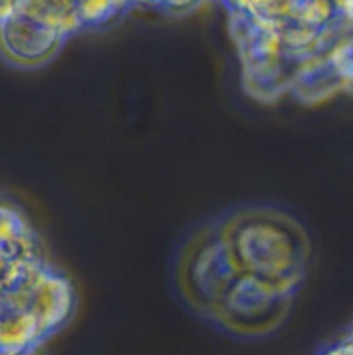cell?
<instances>
[{"instance_id": "cell-1", "label": "cell", "mask_w": 353, "mask_h": 355, "mask_svg": "<svg viewBox=\"0 0 353 355\" xmlns=\"http://www.w3.org/2000/svg\"><path fill=\"white\" fill-rule=\"evenodd\" d=\"M235 272L293 297L311 259L303 225L273 207H244L213 222Z\"/></svg>"}, {"instance_id": "cell-2", "label": "cell", "mask_w": 353, "mask_h": 355, "mask_svg": "<svg viewBox=\"0 0 353 355\" xmlns=\"http://www.w3.org/2000/svg\"><path fill=\"white\" fill-rule=\"evenodd\" d=\"M237 277L213 224L194 232L176 260L180 295L194 311L210 319Z\"/></svg>"}, {"instance_id": "cell-3", "label": "cell", "mask_w": 353, "mask_h": 355, "mask_svg": "<svg viewBox=\"0 0 353 355\" xmlns=\"http://www.w3.org/2000/svg\"><path fill=\"white\" fill-rule=\"evenodd\" d=\"M320 355H353V340L348 336V338L343 340V342L325 349Z\"/></svg>"}, {"instance_id": "cell-4", "label": "cell", "mask_w": 353, "mask_h": 355, "mask_svg": "<svg viewBox=\"0 0 353 355\" xmlns=\"http://www.w3.org/2000/svg\"><path fill=\"white\" fill-rule=\"evenodd\" d=\"M10 6H12V0H0V17L9 10Z\"/></svg>"}, {"instance_id": "cell-5", "label": "cell", "mask_w": 353, "mask_h": 355, "mask_svg": "<svg viewBox=\"0 0 353 355\" xmlns=\"http://www.w3.org/2000/svg\"><path fill=\"white\" fill-rule=\"evenodd\" d=\"M350 338H352V340H353V333H352V335H350Z\"/></svg>"}, {"instance_id": "cell-6", "label": "cell", "mask_w": 353, "mask_h": 355, "mask_svg": "<svg viewBox=\"0 0 353 355\" xmlns=\"http://www.w3.org/2000/svg\"><path fill=\"white\" fill-rule=\"evenodd\" d=\"M0 355H2V354H0Z\"/></svg>"}]
</instances>
